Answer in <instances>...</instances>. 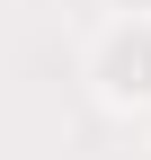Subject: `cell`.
I'll use <instances>...</instances> for the list:
<instances>
[{
  "instance_id": "6da1fadb",
  "label": "cell",
  "mask_w": 151,
  "mask_h": 160,
  "mask_svg": "<svg viewBox=\"0 0 151 160\" xmlns=\"http://www.w3.org/2000/svg\"><path fill=\"white\" fill-rule=\"evenodd\" d=\"M107 89H116V98H151V27H142V36H116V53H107Z\"/></svg>"
}]
</instances>
